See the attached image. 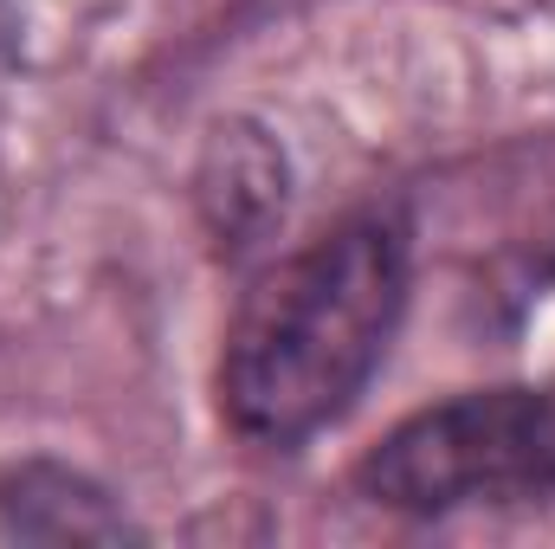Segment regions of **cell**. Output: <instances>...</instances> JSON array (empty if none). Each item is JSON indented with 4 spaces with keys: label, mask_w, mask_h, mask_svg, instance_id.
Listing matches in <instances>:
<instances>
[{
    "label": "cell",
    "mask_w": 555,
    "mask_h": 549,
    "mask_svg": "<svg viewBox=\"0 0 555 549\" xmlns=\"http://www.w3.org/2000/svg\"><path fill=\"white\" fill-rule=\"evenodd\" d=\"M408 310V227L356 214L259 278L227 330L220 408L246 439L297 446L382 369Z\"/></svg>",
    "instance_id": "cell-1"
},
{
    "label": "cell",
    "mask_w": 555,
    "mask_h": 549,
    "mask_svg": "<svg viewBox=\"0 0 555 549\" xmlns=\"http://www.w3.org/2000/svg\"><path fill=\"white\" fill-rule=\"evenodd\" d=\"M356 485L375 505L414 518H439L459 505L555 498V395L491 388L426 408L362 459Z\"/></svg>",
    "instance_id": "cell-2"
},
{
    "label": "cell",
    "mask_w": 555,
    "mask_h": 549,
    "mask_svg": "<svg viewBox=\"0 0 555 549\" xmlns=\"http://www.w3.org/2000/svg\"><path fill=\"white\" fill-rule=\"evenodd\" d=\"M0 537H20V544H117V537H130V518L85 472L52 465V459H26V465L0 472Z\"/></svg>",
    "instance_id": "cell-3"
}]
</instances>
